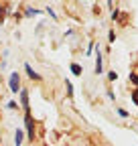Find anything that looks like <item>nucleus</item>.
<instances>
[{
    "instance_id": "1",
    "label": "nucleus",
    "mask_w": 138,
    "mask_h": 146,
    "mask_svg": "<svg viewBox=\"0 0 138 146\" xmlns=\"http://www.w3.org/2000/svg\"><path fill=\"white\" fill-rule=\"evenodd\" d=\"M10 91H12V94H19V91H21V77H19V73H12V75H10Z\"/></svg>"
},
{
    "instance_id": "2",
    "label": "nucleus",
    "mask_w": 138,
    "mask_h": 146,
    "mask_svg": "<svg viewBox=\"0 0 138 146\" xmlns=\"http://www.w3.org/2000/svg\"><path fill=\"white\" fill-rule=\"evenodd\" d=\"M25 124H27V132H29V138L33 140V138H34V128H33V118H31V112H27V116H25Z\"/></svg>"
},
{
    "instance_id": "3",
    "label": "nucleus",
    "mask_w": 138,
    "mask_h": 146,
    "mask_svg": "<svg viewBox=\"0 0 138 146\" xmlns=\"http://www.w3.org/2000/svg\"><path fill=\"white\" fill-rule=\"evenodd\" d=\"M21 104L25 108V112H31V106H29V91L27 89H21Z\"/></svg>"
},
{
    "instance_id": "4",
    "label": "nucleus",
    "mask_w": 138,
    "mask_h": 146,
    "mask_svg": "<svg viewBox=\"0 0 138 146\" xmlns=\"http://www.w3.org/2000/svg\"><path fill=\"white\" fill-rule=\"evenodd\" d=\"M96 51H98V57H96V73L100 75V73H104V69H102V51H100V47H96Z\"/></svg>"
},
{
    "instance_id": "5",
    "label": "nucleus",
    "mask_w": 138,
    "mask_h": 146,
    "mask_svg": "<svg viewBox=\"0 0 138 146\" xmlns=\"http://www.w3.org/2000/svg\"><path fill=\"white\" fill-rule=\"evenodd\" d=\"M25 71L29 73V77H31V79H41V75H39V73H34V69H33V67H31L29 63L25 65Z\"/></svg>"
},
{
    "instance_id": "6",
    "label": "nucleus",
    "mask_w": 138,
    "mask_h": 146,
    "mask_svg": "<svg viewBox=\"0 0 138 146\" xmlns=\"http://www.w3.org/2000/svg\"><path fill=\"white\" fill-rule=\"evenodd\" d=\"M23 138H25V136H23L21 130H16V132H14V144H16V146H21V144H23Z\"/></svg>"
},
{
    "instance_id": "7",
    "label": "nucleus",
    "mask_w": 138,
    "mask_h": 146,
    "mask_svg": "<svg viewBox=\"0 0 138 146\" xmlns=\"http://www.w3.org/2000/svg\"><path fill=\"white\" fill-rule=\"evenodd\" d=\"M71 71L75 73V75H79V73H81V67H79L77 63H73V65H71Z\"/></svg>"
},
{
    "instance_id": "8",
    "label": "nucleus",
    "mask_w": 138,
    "mask_h": 146,
    "mask_svg": "<svg viewBox=\"0 0 138 146\" xmlns=\"http://www.w3.org/2000/svg\"><path fill=\"white\" fill-rule=\"evenodd\" d=\"M132 102H134V106H138V89L132 91Z\"/></svg>"
},
{
    "instance_id": "9",
    "label": "nucleus",
    "mask_w": 138,
    "mask_h": 146,
    "mask_svg": "<svg viewBox=\"0 0 138 146\" xmlns=\"http://www.w3.org/2000/svg\"><path fill=\"white\" fill-rule=\"evenodd\" d=\"M108 79H110V81L118 79V73H116V71H110V73H108Z\"/></svg>"
},
{
    "instance_id": "10",
    "label": "nucleus",
    "mask_w": 138,
    "mask_h": 146,
    "mask_svg": "<svg viewBox=\"0 0 138 146\" xmlns=\"http://www.w3.org/2000/svg\"><path fill=\"white\" fill-rule=\"evenodd\" d=\"M130 81L138 85V75H136V73H130Z\"/></svg>"
},
{
    "instance_id": "11",
    "label": "nucleus",
    "mask_w": 138,
    "mask_h": 146,
    "mask_svg": "<svg viewBox=\"0 0 138 146\" xmlns=\"http://www.w3.org/2000/svg\"><path fill=\"white\" fill-rule=\"evenodd\" d=\"M67 96H69V98L73 96V89H71V83H69V81H67Z\"/></svg>"
},
{
    "instance_id": "12",
    "label": "nucleus",
    "mask_w": 138,
    "mask_h": 146,
    "mask_svg": "<svg viewBox=\"0 0 138 146\" xmlns=\"http://www.w3.org/2000/svg\"><path fill=\"white\" fill-rule=\"evenodd\" d=\"M108 39H110V43H114V41H116V35H114V31H110V35H108Z\"/></svg>"
},
{
    "instance_id": "13",
    "label": "nucleus",
    "mask_w": 138,
    "mask_h": 146,
    "mask_svg": "<svg viewBox=\"0 0 138 146\" xmlns=\"http://www.w3.org/2000/svg\"><path fill=\"white\" fill-rule=\"evenodd\" d=\"M33 14H39V10H33V8H29V10H27V16H33Z\"/></svg>"
},
{
    "instance_id": "14",
    "label": "nucleus",
    "mask_w": 138,
    "mask_h": 146,
    "mask_svg": "<svg viewBox=\"0 0 138 146\" xmlns=\"http://www.w3.org/2000/svg\"><path fill=\"white\" fill-rule=\"evenodd\" d=\"M118 114L122 116V118H126V116H128V112H126V110H118Z\"/></svg>"
},
{
    "instance_id": "15",
    "label": "nucleus",
    "mask_w": 138,
    "mask_h": 146,
    "mask_svg": "<svg viewBox=\"0 0 138 146\" xmlns=\"http://www.w3.org/2000/svg\"><path fill=\"white\" fill-rule=\"evenodd\" d=\"M0 16H4V8H2V10H0Z\"/></svg>"
}]
</instances>
